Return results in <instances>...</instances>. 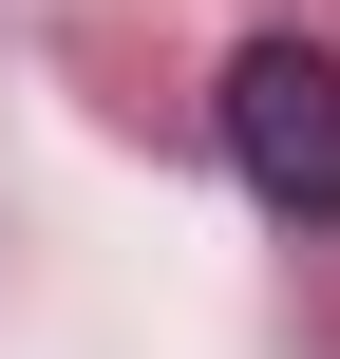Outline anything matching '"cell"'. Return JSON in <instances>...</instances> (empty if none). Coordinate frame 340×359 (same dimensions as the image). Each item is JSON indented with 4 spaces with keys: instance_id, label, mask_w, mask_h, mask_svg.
Masks as SVG:
<instances>
[{
    "instance_id": "1",
    "label": "cell",
    "mask_w": 340,
    "mask_h": 359,
    "mask_svg": "<svg viewBox=\"0 0 340 359\" xmlns=\"http://www.w3.org/2000/svg\"><path fill=\"white\" fill-rule=\"evenodd\" d=\"M227 170L284 227H340V57L322 38H246L227 57Z\"/></svg>"
}]
</instances>
